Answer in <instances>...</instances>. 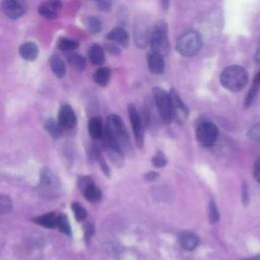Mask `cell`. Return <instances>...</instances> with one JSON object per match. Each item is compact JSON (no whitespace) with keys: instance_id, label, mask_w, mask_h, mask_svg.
Listing matches in <instances>:
<instances>
[{"instance_id":"25","label":"cell","mask_w":260,"mask_h":260,"mask_svg":"<svg viewBox=\"0 0 260 260\" xmlns=\"http://www.w3.org/2000/svg\"><path fill=\"white\" fill-rule=\"evenodd\" d=\"M78 45L79 44L74 40H70V39H67V38H62V39H60V41L58 43V48L61 51L70 52V51L75 50L78 47Z\"/></svg>"},{"instance_id":"40","label":"cell","mask_w":260,"mask_h":260,"mask_svg":"<svg viewBox=\"0 0 260 260\" xmlns=\"http://www.w3.org/2000/svg\"><path fill=\"white\" fill-rule=\"evenodd\" d=\"M161 3H162V6H164V9H168L169 0H161Z\"/></svg>"},{"instance_id":"13","label":"cell","mask_w":260,"mask_h":260,"mask_svg":"<svg viewBox=\"0 0 260 260\" xmlns=\"http://www.w3.org/2000/svg\"><path fill=\"white\" fill-rule=\"evenodd\" d=\"M147 65H148L149 71L152 72L153 74L162 73L165 69V62L162 59V55L151 51L150 53L147 54Z\"/></svg>"},{"instance_id":"42","label":"cell","mask_w":260,"mask_h":260,"mask_svg":"<svg viewBox=\"0 0 260 260\" xmlns=\"http://www.w3.org/2000/svg\"><path fill=\"white\" fill-rule=\"evenodd\" d=\"M95 1H100V0H95Z\"/></svg>"},{"instance_id":"32","label":"cell","mask_w":260,"mask_h":260,"mask_svg":"<svg viewBox=\"0 0 260 260\" xmlns=\"http://www.w3.org/2000/svg\"><path fill=\"white\" fill-rule=\"evenodd\" d=\"M260 85H256V84H253V86L250 88L248 94H247V98H246V106L249 107L252 102L254 101V99L256 98V94H257V91H258V88H259Z\"/></svg>"},{"instance_id":"4","label":"cell","mask_w":260,"mask_h":260,"mask_svg":"<svg viewBox=\"0 0 260 260\" xmlns=\"http://www.w3.org/2000/svg\"><path fill=\"white\" fill-rule=\"evenodd\" d=\"M152 52L164 55L169 50V40L167 34V24L165 21H158L150 35L149 40Z\"/></svg>"},{"instance_id":"12","label":"cell","mask_w":260,"mask_h":260,"mask_svg":"<svg viewBox=\"0 0 260 260\" xmlns=\"http://www.w3.org/2000/svg\"><path fill=\"white\" fill-rule=\"evenodd\" d=\"M58 122L64 129L72 128L76 123V116L69 105H63L59 111Z\"/></svg>"},{"instance_id":"27","label":"cell","mask_w":260,"mask_h":260,"mask_svg":"<svg viewBox=\"0 0 260 260\" xmlns=\"http://www.w3.org/2000/svg\"><path fill=\"white\" fill-rule=\"evenodd\" d=\"M71 208H72V211L74 213V216H75L76 220L82 221L83 219H85V217L87 215V212L81 204H79L78 202H73L71 204Z\"/></svg>"},{"instance_id":"1","label":"cell","mask_w":260,"mask_h":260,"mask_svg":"<svg viewBox=\"0 0 260 260\" xmlns=\"http://www.w3.org/2000/svg\"><path fill=\"white\" fill-rule=\"evenodd\" d=\"M219 80L221 85L228 90L240 91L248 82V74L244 68L232 65L222 70Z\"/></svg>"},{"instance_id":"5","label":"cell","mask_w":260,"mask_h":260,"mask_svg":"<svg viewBox=\"0 0 260 260\" xmlns=\"http://www.w3.org/2000/svg\"><path fill=\"white\" fill-rule=\"evenodd\" d=\"M153 95H154V101H155L156 108L158 110L160 118L162 119L164 122L170 123L173 119L170 93H168L161 87H154Z\"/></svg>"},{"instance_id":"28","label":"cell","mask_w":260,"mask_h":260,"mask_svg":"<svg viewBox=\"0 0 260 260\" xmlns=\"http://www.w3.org/2000/svg\"><path fill=\"white\" fill-rule=\"evenodd\" d=\"M57 228L60 230V232H62L63 234L66 235H70L71 234V228L68 221V218L64 215H58V219H57Z\"/></svg>"},{"instance_id":"3","label":"cell","mask_w":260,"mask_h":260,"mask_svg":"<svg viewBox=\"0 0 260 260\" xmlns=\"http://www.w3.org/2000/svg\"><path fill=\"white\" fill-rule=\"evenodd\" d=\"M202 46L201 37L195 31H188L182 35L177 42V51L185 57L196 55Z\"/></svg>"},{"instance_id":"39","label":"cell","mask_w":260,"mask_h":260,"mask_svg":"<svg viewBox=\"0 0 260 260\" xmlns=\"http://www.w3.org/2000/svg\"><path fill=\"white\" fill-rule=\"evenodd\" d=\"M253 84H256V85H260V71L254 76V79H253Z\"/></svg>"},{"instance_id":"11","label":"cell","mask_w":260,"mask_h":260,"mask_svg":"<svg viewBox=\"0 0 260 260\" xmlns=\"http://www.w3.org/2000/svg\"><path fill=\"white\" fill-rule=\"evenodd\" d=\"M62 4L59 0H47L40 5L39 13L47 19H53L58 16Z\"/></svg>"},{"instance_id":"15","label":"cell","mask_w":260,"mask_h":260,"mask_svg":"<svg viewBox=\"0 0 260 260\" xmlns=\"http://www.w3.org/2000/svg\"><path fill=\"white\" fill-rule=\"evenodd\" d=\"M179 240H180L181 246L185 250H188V251L195 249L197 247V245L199 244V238L191 232H183L180 235Z\"/></svg>"},{"instance_id":"31","label":"cell","mask_w":260,"mask_h":260,"mask_svg":"<svg viewBox=\"0 0 260 260\" xmlns=\"http://www.w3.org/2000/svg\"><path fill=\"white\" fill-rule=\"evenodd\" d=\"M248 137L254 141L260 142V123L254 125L247 133Z\"/></svg>"},{"instance_id":"14","label":"cell","mask_w":260,"mask_h":260,"mask_svg":"<svg viewBox=\"0 0 260 260\" xmlns=\"http://www.w3.org/2000/svg\"><path fill=\"white\" fill-rule=\"evenodd\" d=\"M38 54H39V49L37 45L32 42H26L22 44L19 48V55L24 60L34 61L37 59Z\"/></svg>"},{"instance_id":"8","label":"cell","mask_w":260,"mask_h":260,"mask_svg":"<svg viewBox=\"0 0 260 260\" xmlns=\"http://www.w3.org/2000/svg\"><path fill=\"white\" fill-rule=\"evenodd\" d=\"M1 7L7 17L16 19L23 15L26 9V4L24 0H3Z\"/></svg>"},{"instance_id":"10","label":"cell","mask_w":260,"mask_h":260,"mask_svg":"<svg viewBox=\"0 0 260 260\" xmlns=\"http://www.w3.org/2000/svg\"><path fill=\"white\" fill-rule=\"evenodd\" d=\"M171 98V107H172V115L173 118H175L179 122H184L188 117V109L185 106V104L182 102L178 93L175 91V89H172L170 92Z\"/></svg>"},{"instance_id":"7","label":"cell","mask_w":260,"mask_h":260,"mask_svg":"<svg viewBox=\"0 0 260 260\" xmlns=\"http://www.w3.org/2000/svg\"><path fill=\"white\" fill-rule=\"evenodd\" d=\"M218 136V129L217 127L211 122H202L198 125L196 129V138L197 141L204 145L209 146L212 145Z\"/></svg>"},{"instance_id":"18","label":"cell","mask_w":260,"mask_h":260,"mask_svg":"<svg viewBox=\"0 0 260 260\" xmlns=\"http://www.w3.org/2000/svg\"><path fill=\"white\" fill-rule=\"evenodd\" d=\"M83 195L89 202H98L102 198L101 190L92 182L83 188Z\"/></svg>"},{"instance_id":"35","label":"cell","mask_w":260,"mask_h":260,"mask_svg":"<svg viewBox=\"0 0 260 260\" xmlns=\"http://www.w3.org/2000/svg\"><path fill=\"white\" fill-rule=\"evenodd\" d=\"M253 175L255 180L260 183V157L255 161L254 169H253Z\"/></svg>"},{"instance_id":"34","label":"cell","mask_w":260,"mask_h":260,"mask_svg":"<svg viewBox=\"0 0 260 260\" xmlns=\"http://www.w3.org/2000/svg\"><path fill=\"white\" fill-rule=\"evenodd\" d=\"M95 157H96L98 161L100 162L101 168L103 169L104 173H105L107 176H109V169H108V166H107V164L105 162V159H104L102 153L99 151V149H95Z\"/></svg>"},{"instance_id":"30","label":"cell","mask_w":260,"mask_h":260,"mask_svg":"<svg viewBox=\"0 0 260 260\" xmlns=\"http://www.w3.org/2000/svg\"><path fill=\"white\" fill-rule=\"evenodd\" d=\"M208 214H209V221L211 223H215L218 218H219V214H218V210L216 207V204L214 203L213 200L210 201L209 203V208H208Z\"/></svg>"},{"instance_id":"21","label":"cell","mask_w":260,"mask_h":260,"mask_svg":"<svg viewBox=\"0 0 260 260\" xmlns=\"http://www.w3.org/2000/svg\"><path fill=\"white\" fill-rule=\"evenodd\" d=\"M57 219H58V215H56L53 212H50V213L40 215L39 217H36L34 219V221L40 225L45 226V228L52 229V228L57 226Z\"/></svg>"},{"instance_id":"20","label":"cell","mask_w":260,"mask_h":260,"mask_svg":"<svg viewBox=\"0 0 260 260\" xmlns=\"http://www.w3.org/2000/svg\"><path fill=\"white\" fill-rule=\"evenodd\" d=\"M88 132L90 134V136L93 139H99L102 137L103 132H104V128H103V124L100 118L98 117H93L89 120L88 122Z\"/></svg>"},{"instance_id":"16","label":"cell","mask_w":260,"mask_h":260,"mask_svg":"<svg viewBox=\"0 0 260 260\" xmlns=\"http://www.w3.org/2000/svg\"><path fill=\"white\" fill-rule=\"evenodd\" d=\"M107 39L112 41V42L118 43V44H120V45L125 47L128 44L129 36H128L127 31L124 28H122V27H115V28H113L107 35Z\"/></svg>"},{"instance_id":"17","label":"cell","mask_w":260,"mask_h":260,"mask_svg":"<svg viewBox=\"0 0 260 260\" xmlns=\"http://www.w3.org/2000/svg\"><path fill=\"white\" fill-rule=\"evenodd\" d=\"M88 56L93 65H103L105 62V52L100 45H92L88 51Z\"/></svg>"},{"instance_id":"22","label":"cell","mask_w":260,"mask_h":260,"mask_svg":"<svg viewBox=\"0 0 260 260\" xmlns=\"http://www.w3.org/2000/svg\"><path fill=\"white\" fill-rule=\"evenodd\" d=\"M111 76V71L108 67H101L94 73V81L100 84L101 86H105L108 84L109 79Z\"/></svg>"},{"instance_id":"6","label":"cell","mask_w":260,"mask_h":260,"mask_svg":"<svg viewBox=\"0 0 260 260\" xmlns=\"http://www.w3.org/2000/svg\"><path fill=\"white\" fill-rule=\"evenodd\" d=\"M40 189L45 197H56L60 191V182L58 178L49 169H43L41 172Z\"/></svg>"},{"instance_id":"2","label":"cell","mask_w":260,"mask_h":260,"mask_svg":"<svg viewBox=\"0 0 260 260\" xmlns=\"http://www.w3.org/2000/svg\"><path fill=\"white\" fill-rule=\"evenodd\" d=\"M105 130L122 150L128 149L130 147V138L128 131L124 125V122L118 115L112 114L108 117Z\"/></svg>"},{"instance_id":"29","label":"cell","mask_w":260,"mask_h":260,"mask_svg":"<svg viewBox=\"0 0 260 260\" xmlns=\"http://www.w3.org/2000/svg\"><path fill=\"white\" fill-rule=\"evenodd\" d=\"M87 28L91 34H98L101 31L102 29V22L101 20L95 17V16H90L87 18V22H86Z\"/></svg>"},{"instance_id":"26","label":"cell","mask_w":260,"mask_h":260,"mask_svg":"<svg viewBox=\"0 0 260 260\" xmlns=\"http://www.w3.org/2000/svg\"><path fill=\"white\" fill-rule=\"evenodd\" d=\"M12 209V201L10 197L4 194H0V215L7 214Z\"/></svg>"},{"instance_id":"19","label":"cell","mask_w":260,"mask_h":260,"mask_svg":"<svg viewBox=\"0 0 260 260\" xmlns=\"http://www.w3.org/2000/svg\"><path fill=\"white\" fill-rule=\"evenodd\" d=\"M50 67L57 77H63L66 73V67L64 61L57 55H54L50 59Z\"/></svg>"},{"instance_id":"38","label":"cell","mask_w":260,"mask_h":260,"mask_svg":"<svg viewBox=\"0 0 260 260\" xmlns=\"http://www.w3.org/2000/svg\"><path fill=\"white\" fill-rule=\"evenodd\" d=\"M254 60H255L256 63H260V44H259V46L257 47V50H256V52H255Z\"/></svg>"},{"instance_id":"24","label":"cell","mask_w":260,"mask_h":260,"mask_svg":"<svg viewBox=\"0 0 260 260\" xmlns=\"http://www.w3.org/2000/svg\"><path fill=\"white\" fill-rule=\"evenodd\" d=\"M67 61L71 66L76 68L77 70H83L85 68V60L82 56L75 54V53H69L67 55Z\"/></svg>"},{"instance_id":"23","label":"cell","mask_w":260,"mask_h":260,"mask_svg":"<svg viewBox=\"0 0 260 260\" xmlns=\"http://www.w3.org/2000/svg\"><path fill=\"white\" fill-rule=\"evenodd\" d=\"M46 129L48 130V132L55 138H58L61 136L62 132H63V127L61 126V124L58 121H55L53 119H50L46 122Z\"/></svg>"},{"instance_id":"37","label":"cell","mask_w":260,"mask_h":260,"mask_svg":"<svg viewBox=\"0 0 260 260\" xmlns=\"http://www.w3.org/2000/svg\"><path fill=\"white\" fill-rule=\"evenodd\" d=\"M157 177V174L156 173H154V172H150V173H147L145 176H144V178L146 179V180H148V181H152L153 179H155Z\"/></svg>"},{"instance_id":"33","label":"cell","mask_w":260,"mask_h":260,"mask_svg":"<svg viewBox=\"0 0 260 260\" xmlns=\"http://www.w3.org/2000/svg\"><path fill=\"white\" fill-rule=\"evenodd\" d=\"M152 164L156 168H161L167 164L166 157L161 152H157L153 157H152Z\"/></svg>"},{"instance_id":"41","label":"cell","mask_w":260,"mask_h":260,"mask_svg":"<svg viewBox=\"0 0 260 260\" xmlns=\"http://www.w3.org/2000/svg\"><path fill=\"white\" fill-rule=\"evenodd\" d=\"M246 260H260V257H253V258H249Z\"/></svg>"},{"instance_id":"36","label":"cell","mask_w":260,"mask_h":260,"mask_svg":"<svg viewBox=\"0 0 260 260\" xmlns=\"http://www.w3.org/2000/svg\"><path fill=\"white\" fill-rule=\"evenodd\" d=\"M93 231L94 228L92 225L91 222H86L84 225V235H85V239L88 240L92 235H93Z\"/></svg>"},{"instance_id":"9","label":"cell","mask_w":260,"mask_h":260,"mask_svg":"<svg viewBox=\"0 0 260 260\" xmlns=\"http://www.w3.org/2000/svg\"><path fill=\"white\" fill-rule=\"evenodd\" d=\"M128 114H129L130 122L132 125L133 133L135 136L136 144L138 147H142V145H143V127H142V123H141L139 114H138L135 106H133V105L128 106Z\"/></svg>"}]
</instances>
